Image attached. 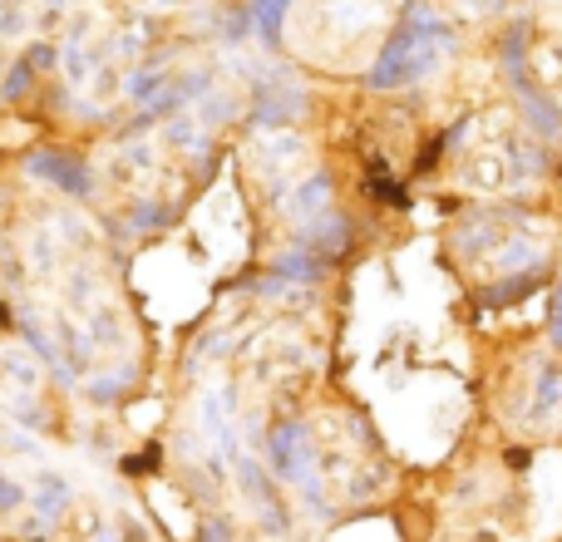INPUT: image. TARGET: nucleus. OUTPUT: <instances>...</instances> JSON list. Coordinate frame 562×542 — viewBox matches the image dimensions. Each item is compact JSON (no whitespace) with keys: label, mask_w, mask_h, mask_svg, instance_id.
I'll return each mask as SVG.
<instances>
[{"label":"nucleus","mask_w":562,"mask_h":542,"mask_svg":"<svg viewBox=\"0 0 562 542\" xmlns=\"http://www.w3.org/2000/svg\"><path fill=\"white\" fill-rule=\"evenodd\" d=\"M439 35H445V30H439L435 20H425V25H405V30H400V39L390 45V55L380 59V69L370 79H375V84H409V79H419L429 65H435Z\"/></svg>","instance_id":"f257e3e1"},{"label":"nucleus","mask_w":562,"mask_h":542,"mask_svg":"<svg viewBox=\"0 0 562 542\" xmlns=\"http://www.w3.org/2000/svg\"><path fill=\"white\" fill-rule=\"evenodd\" d=\"M15 504H20V488L10 484L5 474H0V508H15Z\"/></svg>","instance_id":"f03ea898"},{"label":"nucleus","mask_w":562,"mask_h":542,"mask_svg":"<svg viewBox=\"0 0 562 542\" xmlns=\"http://www.w3.org/2000/svg\"><path fill=\"white\" fill-rule=\"evenodd\" d=\"M553 340L562 346V281H558V291H553Z\"/></svg>","instance_id":"7ed1b4c3"}]
</instances>
